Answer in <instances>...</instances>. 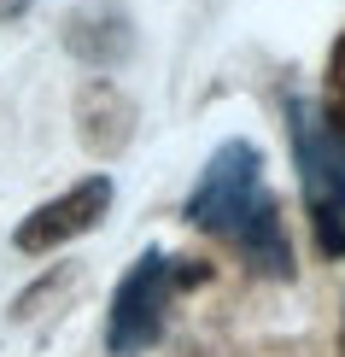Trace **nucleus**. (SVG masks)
<instances>
[{"label":"nucleus","instance_id":"1","mask_svg":"<svg viewBox=\"0 0 345 357\" xmlns=\"http://www.w3.org/2000/svg\"><path fill=\"white\" fill-rule=\"evenodd\" d=\"M187 222L240 246L263 275H293V246L275 193L263 188V153L252 141H222L187 193Z\"/></svg>","mask_w":345,"mask_h":357},{"label":"nucleus","instance_id":"2","mask_svg":"<svg viewBox=\"0 0 345 357\" xmlns=\"http://www.w3.org/2000/svg\"><path fill=\"white\" fill-rule=\"evenodd\" d=\"M287 135H293V165H298L316 246L328 258H339L345 252V123H334L310 100H287Z\"/></svg>","mask_w":345,"mask_h":357},{"label":"nucleus","instance_id":"3","mask_svg":"<svg viewBox=\"0 0 345 357\" xmlns=\"http://www.w3.org/2000/svg\"><path fill=\"white\" fill-rule=\"evenodd\" d=\"M170 270H176V258H164V252H141V258L129 264V275L117 281L112 317H106L112 357H135V351H146L164 334V310H170V293H176V275Z\"/></svg>","mask_w":345,"mask_h":357},{"label":"nucleus","instance_id":"4","mask_svg":"<svg viewBox=\"0 0 345 357\" xmlns=\"http://www.w3.org/2000/svg\"><path fill=\"white\" fill-rule=\"evenodd\" d=\"M106 205H112V176H88V182L65 188L59 199L36 205V211H29V217L18 222V252L41 258V252H59V246H70L77 234L100 229Z\"/></svg>","mask_w":345,"mask_h":357},{"label":"nucleus","instance_id":"5","mask_svg":"<svg viewBox=\"0 0 345 357\" xmlns=\"http://www.w3.org/2000/svg\"><path fill=\"white\" fill-rule=\"evenodd\" d=\"M65 47L82 59V65L94 70H112L123 65V59L135 53V24L123 6H112V0H100V6H82L65 18Z\"/></svg>","mask_w":345,"mask_h":357},{"label":"nucleus","instance_id":"6","mask_svg":"<svg viewBox=\"0 0 345 357\" xmlns=\"http://www.w3.org/2000/svg\"><path fill=\"white\" fill-rule=\"evenodd\" d=\"M77 123H82V146H88V153L117 158V153L129 146V135H135V106L117 94L106 77H100V82L82 88V100H77Z\"/></svg>","mask_w":345,"mask_h":357},{"label":"nucleus","instance_id":"7","mask_svg":"<svg viewBox=\"0 0 345 357\" xmlns=\"http://www.w3.org/2000/svg\"><path fill=\"white\" fill-rule=\"evenodd\" d=\"M334 123H345V36L334 41V53H328V106H322Z\"/></svg>","mask_w":345,"mask_h":357},{"label":"nucleus","instance_id":"8","mask_svg":"<svg viewBox=\"0 0 345 357\" xmlns=\"http://www.w3.org/2000/svg\"><path fill=\"white\" fill-rule=\"evenodd\" d=\"M24 6H29V0H0V18H18Z\"/></svg>","mask_w":345,"mask_h":357}]
</instances>
